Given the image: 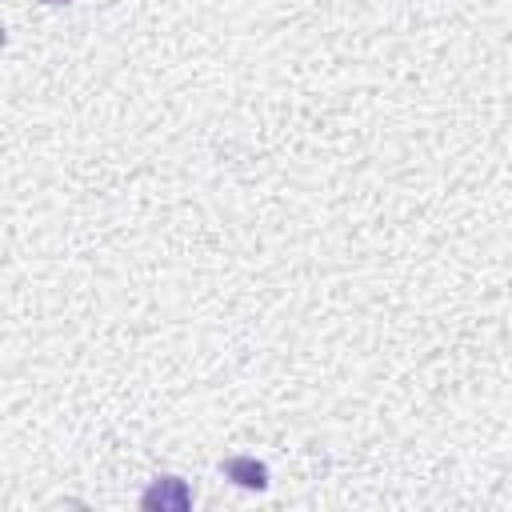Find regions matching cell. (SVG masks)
Masks as SVG:
<instances>
[{
    "mask_svg": "<svg viewBox=\"0 0 512 512\" xmlns=\"http://www.w3.org/2000/svg\"><path fill=\"white\" fill-rule=\"evenodd\" d=\"M188 488L176 480V476H164V480H156L148 492H144V508H152V504H160V508H188Z\"/></svg>",
    "mask_w": 512,
    "mask_h": 512,
    "instance_id": "cell-1",
    "label": "cell"
},
{
    "mask_svg": "<svg viewBox=\"0 0 512 512\" xmlns=\"http://www.w3.org/2000/svg\"><path fill=\"white\" fill-rule=\"evenodd\" d=\"M224 468H228L232 476H248V484H256V488L264 484V468H260V464H252V460H228Z\"/></svg>",
    "mask_w": 512,
    "mask_h": 512,
    "instance_id": "cell-2",
    "label": "cell"
},
{
    "mask_svg": "<svg viewBox=\"0 0 512 512\" xmlns=\"http://www.w3.org/2000/svg\"><path fill=\"white\" fill-rule=\"evenodd\" d=\"M48 4H60V0H48Z\"/></svg>",
    "mask_w": 512,
    "mask_h": 512,
    "instance_id": "cell-3",
    "label": "cell"
}]
</instances>
